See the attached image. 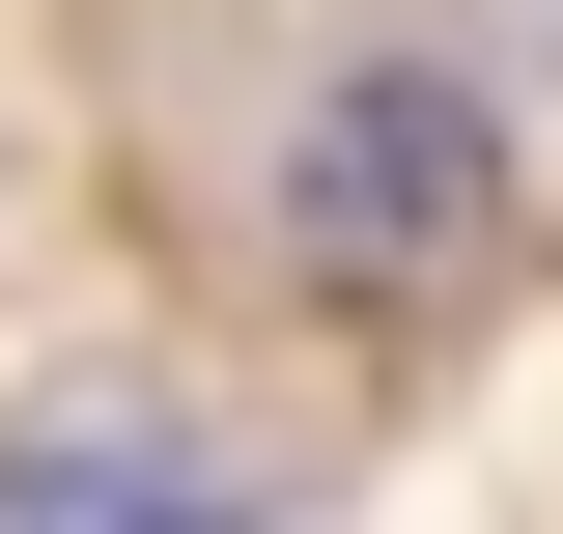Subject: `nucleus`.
Instances as JSON below:
<instances>
[{"label":"nucleus","mask_w":563,"mask_h":534,"mask_svg":"<svg viewBox=\"0 0 563 534\" xmlns=\"http://www.w3.org/2000/svg\"><path fill=\"white\" fill-rule=\"evenodd\" d=\"M479 225H507V141H479V85L339 57L310 113H282V254H310V281L422 310V281H479Z\"/></svg>","instance_id":"f257e3e1"},{"label":"nucleus","mask_w":563,"mask_h":534,"mask_svg":"<svg viewBox=\"0 0 563 534\" xmlns=\"http://www.w3.org/2000/svg\"><path fill=\"white\" fill-rule=\"evenodd\" d=\"M0 534H254V478L169 450V422H29L0 450Z\"/></svg>","instance_id":"f03ea898"}]
</instances>
